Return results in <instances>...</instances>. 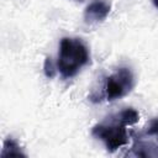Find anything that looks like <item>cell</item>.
Here are the masks:
<instances>
[{"mask_svg": "<svg viewBox=\"0 0 158 158\" xmlns=\"http://www.w3.org/2000/svg\"><path fill=\"white\" fill-rule=\"evenodd\" d=\"M138 120V111L132 107H126L93 126L91 135L101 141L109 152H115L128 143L127 127L137 123Z\"/></svg>", "mask_w": 158, "mask_h": 158, "instance_id": "cell-1", "label": "cell"}, {"mask_svg": "<svg viewBox=\"0 0 158 158\" xmlns=\"http://www.w3.org/2000/svg\"><path fill=\"white\" fill-rule=\"evenodd\" d=\"M89 62V48L80 38L63 37L60 40L57 69L63 79H70L75 77Z\"/></svg>", "mask_w": 158, "mask_h": 158, "instance_id": "cell-2", "label": "cell"}, {"mask_svg": "<svg viewBox=\"0 0 158 158\" xmlns=\"http://www.w3.org/2000/svg\"><path fill=\"white\" fill-rule=\"evenodd\" d=\"M135 88V75L128 67H118L104 81L102 91L96 102L102 100L115 101L128 95Z\"/></svg>", "mask_w": 158, "mask_h": 158, "instance_id": "cell-3", "label": "cell"}, {"mask_svg": "<svg viewBox=\"0 0 158 158\" xmlns=\"http://www.w3.org/2000/svg\"><path fill=\"white\" fill-rule=\"evenodd\" d=\"M128 154L135 157H158V137L139 132L135 136V143Z\"/></svg>", "mask_w": 158, "mask_h": 158, "instance_id": "cell-4", "label": "cell"}, {"mask_svg": "<svg viewBox=\"0 0 158 158\" xmlns=\"http://www.w3.org/2000/svg\"><path fill=\"white\" fill-rule=\"evenodd\" d=\"M111 5L105 0H94L84 10V21L89 25L102 22L110 14Z\"/></svg>", "mask_w": 158, "mask_h": 158, "instance_id": "cell-5", "label": "cell"}, {"mask_svg": "<svg viewBox=\"0 0 158 158\" xmlns=\"http://www.w3.org/2000/svg\"><path fill=\"white\" fill-rule=\"evenodd\" d=\"M0 157L1 158H6V157H27V154L22 151L21 146L19 144V142L15 138L7 137V138H5V141L2 143Z\"/></svg>", "mask_w": 158, "mask_h": 158, "instance_id": "cell-6", "label": "cell"}, {"mask_svg": "<svg viewBox=\"0 0 158 158\" xmlns=\"http://www.w3.org/2000/svg\"><path fill=\"white\" fill-rule=\"evenodd\" d=\"M57 70H58V69L56 68V65H54L52 58H51V57H46L44 63H43V73H44L46 78L52 79V78L56 75Z\"/></svg>", "mask_w": 158, "mask_h": 158, "instance_id": "cell-7", "label": "cell"}, {"mask_svg": "<svg viewBox=\"0 0 158 158\" xmlns=\"http://www.w3.org/2000/svg\"><path fill=\"white\" fill-rule=\"evenodd\" d=\"M144 135H149V136H154L158 137V117H154L153 120H151L147 126L141 131Z\"/></svg>", "mask_w": 158, "mask_h": 158, "instance_id": "cell-8", "label": "cell"}, {"mask_svg": "<svg viewBox=\"0 0 158 158\" xmlns=\"http://www.w3.org/2000/svg\"><path fill=\"white\" fill-rule=\"evenodd\" d=\"M152 4L154 5L156 9H158V0H152Z\"/></svg>", "mask_w": 158, "mask_h": 158, "instance_id": "cell-9", "label": "cell"}, {"mask_svg": "<svg viewBox=\"0 0 158 158\" xmlns=\"http://www.w3.org/2000/svg\"><path fill=\"white\" fill-rule=\"evenodd\" d=\"M74 1H84V0H74Z\"/></svg>", "mask_w": 158, "mask_h": 158, "instance_id": "cell-10", "label": "cell"}]
</instances>
